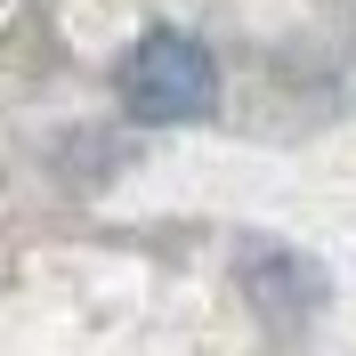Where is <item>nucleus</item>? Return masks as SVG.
Here are the masks:
<instances>
[{
    "instance_id": "obj_1",
    "label": "nucleus",
    "mask_w": 356,
    "mask_h": 356,
    "mask_svg": "<svg viewBox=\"0 0 356 356\" xmlns=\"http://www.w3.org/2000/svg\"><path fill=\"white\" fill-rule=\"evenodd\" d=\"M122 113L138 130H170V122H202L219 106V65L211 49L186 41V33H146V41L122 57Z\"/></svg>"
},
{
    "instance_id": "obj_2",
    "label": "nucleus",
    "mask_w": 356,
    "mask_h": 356,
    "mask_svg": "<svg viewBox=\"0 0 356 356\" xmlns=\"http://www.w3.org/2000/svg\"><path fill=\"white\" fill-rule=\"evenodd\" d=\"M243 291H251V308L267 324H300V316L324 308V267L284 251V243H251L243 251Z\"/></svg>"
}]
</instances>
